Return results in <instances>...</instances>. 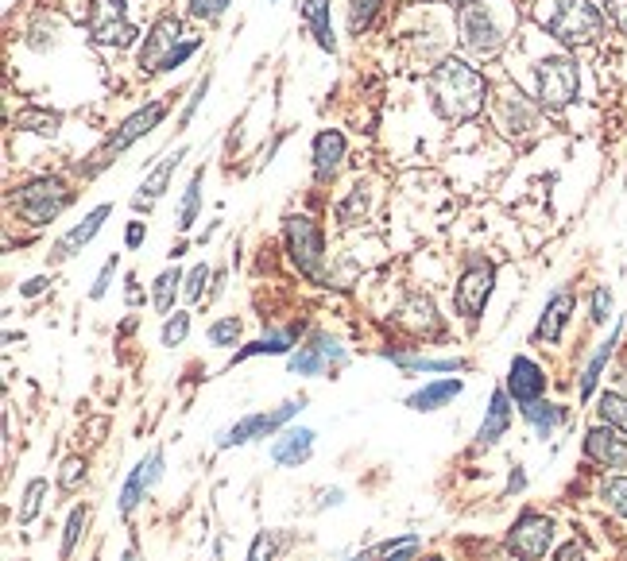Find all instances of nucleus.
<instances>
[{"mask_svg":"<svg viewBox=\"0 0 627 561\" xmlns=\"http://www.w3.org/2000/svg\"><path fill=\"white\" fill-rule=\"evenodd\" d=\"M430 97H434V109L446 120H473L484 109V97L488 86L469 62L461 59H442L430 70Z\"/></svg>","mask_w":627,"mask_h":561,"instance_id":"1","label":"nucleus"},{"mask_svg":"<svg viewBox=\"0 0 627 561\" xmlns=\"http://www.w3.org/2000/svg\"><path fill=\"white\" fill-rule=\"evenodd\" d=\"M519 24V12L511 8L508 0H480V4H469L461 8V43L469 55L477 59H496L504 47H508L511 31Z\"/></svg>","mask_w":627,"mask_h":561,"instance_id":"2","label":"nucleus"},{"mask_svg":"<svg viewBox=\"0 0 627 561\" xmlns=\"http://www.w3.org/2000/svg\"><path fill=\"white\" fill-rule=\"evenodd\" d=\"M538 24L566 47H589L604 31V16L589 0H538Z\"/></svg>","mask_w":627,"mask_h":561,"instance_id":"3","label":"nucleus"},{"mask_svg":"<svg viewBox=\"0 0 627 561\" xmlns=\"http://www.w3.org/2000/svg\"><path fill=\"white\" fill-rule=\"evenodd\" d=\"M538 82V101L542 109H566L569 101L577 97V86H581V74H577V62L566 59V55H554V59H542L535 70Z\"/></svg>","mask_w":627,"mask_h":561,"instance_id":"4","label":"nucleus"},{"mask_svg":"<svg viewBox=\"0 0 627 561\" xmlns=\"http://www.w3.org/2000/svg\"><path fill=\"white\" fill-rule=\"evenodd\" d=\"M66 206H70V190L59 178H31L20 190V217L28 225H51Z\"/></svg>","mask_w":627,"mask_h":561,"instance_id":"5","label":"nucleus"},{"mask_svg":"<svg viewBox=\"0 0 627 561\" xmlns=\"http://www.w3.org/2000/svg\"><path fill=\"white\" fill-rule=\"evenodd\" d=\"M287 248H291V260H295V267H299L302 275L322 279V260H326V252H322V229L306 213H291L287 217Z\"/></svg>","mask_w":627,"mask_h":561,"instance_id":"6","label":"nucleus"},{"mask_svg":"<svg viewBox=\"0 0 627 561\" xmlns=\"http://www.w3.org/2000/svg\"><path fill=\"white\" fill-rule=\"evenodd\" d=\"M492 120H496V128H500L508 140H527V136H535V128H538V109L519 89H504V93L492 101Z\"/></svg>","mask_w":627,"mask_h":561,"instance_id":"7","label":"nucleus"},{"mask_svg":"<svg viewBox=\"0 0 627 561\" xmlns=\"http://www.w3.org/2000/svg\"><path fill=\"white\" fill-rule=\"evenodd\" d=\"M299 411H302V399L299 403H283V407H275V411L248 414V418H240L237 426H229V430L217 438V449H233V445H248V442H256V438H268L283 422H291Z\"/></svg>","mask_w":627,"mask_h":561,"instance_id":"8","label":"nucleus"},{"mask_svg":"<svg viewBox=\"0 0 627 561\" xmlns=\"http://www.w3.org/2000/svg\"><path fill=\"white\" fill-rule=\"evenodd\" d=\"M550 542H554V519H550V515H535V511L519 515V523H515L508 534V550L519 561L546 558Z\"/></svg>","mask_w":627,"mask_h":561,"instance_id":"9","label":"nucleus"},{"mask_svg":"<svg viewBox=\"0 0 627 561\" xmlns=\"http://www.w3.org/2000/svg\"><path fill=\"white\" fill-rule=\"evenodd\" d=\"M86 28L105 47H128L136 39V28L128 24V12H124V0H93Z\"/></svg>","mask_w":627,"mask_h":561,"instance_id":"10","label":"nucleus"},{"mask_svg":"<svg viewBox=\"0 0 627 561\" xmlns=\"http://www.w3.org/2000/svg\"><path fill=\"white\" fill-rule=\"evenodd\" d=\"M492 283H496V267L492 264H473L465 275H461V283H457V314L461 318H480L484 314V306H488V298H492Z\"/></svg>","mask_w":627,"mask_h":561,"instance_id":"11","label":"nucleus"},{"mask_svg":"<svg viewBox=\"0 0 627 561\" xmlns=\"http://www.w3.org/2000/svg\"><path fill=\"white\" fill-rule=\"evenodd\" d=\"M163 113H167V105L163 101H151V105H144L140 113H132V117L120 124L117 132L109 136V144H105V155H120V151H128L136 140H144L151 128L163 120Z\"/></svg>","mask_w":627,"mask_h":561,"instance_id":"12","label":"nucleus"},{"mask_svg":"<svg viewBox=\"0 0 627 561\" xmlns=\"http://www.w3.org/2000/svg\"><path fill=\"white\" fill-rule=\"evenodd\" d=\"M585 457L604 469H624L627 465V438L616 434V426H593L585 434Z\"/></svg>","mask_w":627,"mask_h":561,"instance_id":"13","label":"nucleus"},{"mask_svg":"<svg viewBox=\"0 0 627 561\" xmlns=\"http://www.w3.org/2000/svg\"><path fill=\"white\" fill-rule=\"evenodd\" d=\"M295 376H322L329 364H345V349L329 337H318L314 345H302L299 353L287 360Z\"/></svg>","mask_w":627,"mask_h":561,"instance_id":"14","label":"nucleus"},{"mask_svg":"<svg viewBox=\"0 0 627 561\" xmlns=\"http://www.w3.org/2000/svg\"><path fill=\"white\" fill-rule=\"evenodd\" d=\"M159 476H163V449H155L148 461H140V465L132 469L124 492H120V515H132L136 503L144 500V492H151V488L159 484Z\"/></svg>","mask_w":627,"mask_h":561,"instance_id":"15","label":"nucleus"},{"mask_svg":"<svg viewBox=\"0 0 627 561\" xmlns=\"http://www.w3.org/2000/svg\"><path fill=\"white\" fill-rule=\"evenodd\" d=\"M179 35H182L179 16H163V20H155L148 43H144V51H140V66H144V70H159V66L167 62V55L175 51Z\"/></svg>","mask_w":627,"mask_h":561,"instance_id":"16","label":"nucleus"},{"mask_svg":"<svg viewBox=\"0 0 627 561\" xmlns=\"http://www.w3.org/2000/svg\"><path fill=\"white\" fill-rule=\"evenodd\" d=\"M542 387H546V376H542V368H538L535 360H527V356H515L508 368V395L519 403V407H527V403H535L538 395H542Z\"/></svg>","mask_w":627,"mask_h":561,"instance_id":"17","label":"nucleus"},{"mask_svg":"<svg viewBox=\"0 0 627 561\" xmlns=\"http://www.w3.org/2000/svg\"><path fill=\"white\" fill-rule=\"evenodd\" d=\"M310 453H314V430H306V426H291V430H283L275 445H271V457L279 461V465H287V469H299L310 461Z\"/></svg>","mask_w":627,"mask_h":561,"instance_id":"18","label":"nucleus"},{"mask_svg":"<svg viewBox=\"0 0 627 561\" xmlns=\"http://www.w3.org/2000/svg\"><path fill=\"white\" fill-rule=\"evenodd\" d=\"M109 213H113V206H97V209H93L82 225H74V229H70V233H66V237L55 244V256H51V260H55V264H62V260L78 256V252H82V248H86V244H90V240L101 233V225H105V217H109Z\"/></svg>","mask_w":627,"mask_h":561,"instance_id":"19","label":"nucleus"},{"mask_svg":"<svg viewBox=\"0 0 627 561\" xmlns=\"http://www.w3.org/2000/svg\"><path fill=\"white\" fill-rule=\"evenodd\" d=\"M508 387L504 391H492V403H488V414H484V422H480L477 430V445H496L504 434H508L511 426V403H508Z\"/></svg>","mask_w":627,"mask_h":561,"instance_id":"20","label":"nucleus"},{"mask_svg":"<svg viewBox=\"0 0 627 561\" xmlns=\"http://www.w3.org/2000/svg\"><path fill=\"white\" fill-rule=\"evenodd\" d=\"M341 159H345V136L341 132H318V140H314V175L322 178H333L337 175V167H341Z\"/></svg>","mask_w":627,"mask_h":561,"instance_id":"21","label":"nucleus"},{"mask_svg":"<svg viewBox=\"0 0 627 561\" xmlns=\"http://www.w3.org/2000/svg\"><path fill=\"white\" fill-rule=\"evenodd\" d=\"M569 310H573V295H569V291H558V295L546 302V310H542V322H538V329H535L538 341L558 345V337H562V329H566V322H569Z\"/></svg>","mask_w":627,"mask_h":561,"instance_id":"22","label":"nucleus"},{"mask_svg":"<svg viewBox=\"0 0 627 561\" xmlns=\"http://www.w3.org/2000/svg\"><path fill=\"white\" fill-rule=\"evenodd\" d=\"M182 159H186V148H179L175 155H167V159H163V163H159V167L144 178V186H140L144 194H136V202H132V206L148 209L155 198H163V190H167V182H171V175H175V167H179Z\"/></svg>","mask_w":627,"mask_h":561,"instance_id":"23","label":"nucleus"},{"mask_svg":"<svg viewBox=\"0 0 627 561\" xmlns=\"http://www.w3.org/2000/svg\"><path fill=\"white\" fill-rule=\"evenodd\" d=\"M302 20H306L310 35L318 39V47L333 55L337 39H333V24H329V0H302Z\"/></svg>","mask_w":627,"mask_h":561,"instance_id":"24","label":"nucleus"},{"mask_svg":"<svg viewBox=\"0 0 627 561\" xmlns=\"http://www.w3.org/2000/svg\"><path fill=\"white\" fill-rule=\"evenodd\" d=\"M399 322L407 325V329H415V333H438V314H434V302L426 295H411L403 302V310H399Z\"/></svg>","mask_w":627,"mask_h":561,"instance_id":"25","label":"nucleus"},{"mask_svg":"<svg viewBox=\"0 0 627 561\" xmlns=\"http://www.w3.org/2000/svg\"><path fill=\"white\" fill-rule=\"evenodd\" d=\"M461 380H438V384H426L422 391H415L411 399H407V407L411 411H438L442 403H449V399H457L461 395Z\"/></svg>","mask_w":627,"mask_h":561,"instance_id":"26","label":"nucleus"},{"mask_svg":"<svg viewBox=\"0 0 627 561\" xmlns=\"http://www.w3.org/2000/svg\"><path fill=\"white\" fill-rule=\"evenodd\" d=\"M523 418L535 426L538 438H550V434H554V426L566 418V411H562V407H554V403H542V399H535V403H527V407H523Z\"/></svg>","mask_w":627,"mask_h":561,"instance_id":"27","label":"nucleus"},{"mask_svg":"<svg viewBox=\"0 0 627 561\" xmlns=\"http://www.w3.org/2000/svg\"><path fill=\"white\" fill-rule=\"evenodd\" d=\"M616 337H620V325H616V333L600 345L597 353H593V360H589V368H585V376H581V399H589L593 391H597V380L600 372H604V364H608V356H612V349H616Z\"/></svg>","mask_w":627,"mask_h":561,"instance_id":"28","label":"nucleus"},{"mask_svg":"<svg viewBox=\"0 0 627 561\" xmlns=\"http://www.w3.org/2000/svg\"><path fill=\"white\" fill-rule=\"evenodd\" d=\"M179 283H182V271L179 267H171V271H163L159 279H155V310L159 314H171L175 310V295H179Z\"/></svg>","mask_w":627,"mask_h":561,"instance_id":"29","label":"nucleus"},{"mask_svg":"<svg viewBox=\"0 0 627 561\" xmlns=\"http://www.w3.org/2000/svg\"><path fill=\"white\" fill-rule=\"evenodd\" d=\"M291 341H295V333H268V337H260V341H252V345L237 349L233 364L248 360V356H260V353H287V349H291Z\"/></svg>","mask_w":627,"mask_h":561,"instance_id":"30","label":"nucleus"},{"mask_svg":"<svg viewBox=\"0 0 627 561\" xmlns=\"http://www.w3.org/2000/svg\"><path fill=\"white\" fill-rule=\"evenodd\" d=\"M59 124H62L59 113H47V109H24V113H16V128H28V132H39V136H55Z\"/></svg>","mask_w":627,"mask_h":561,"instance_id":"31","label":"nucleus"},{"mask_svg":"<svg viewBox=\"0 0 627 561\" xmlns=\"http://www.w3.org/2000/svg\"><path fill=\"white\" fill-rule=\"evenodd\" d=\"M43 496H47V480H39V476H35L28 488H24V503H20V511H16L20 527L35 523V515H39V507H43Z\"/></svg>","mask_w":627,"mask_h":561,"instance_id":"32","label":"nucleus"},{"mask_svg":"<svg viewBox=\"0 0 627 561\" xmlns=\"http://www.w3.org/2000/svg\"><path fill=\"white\" fill-rule=\"evenodd\" d=\"M202 175H206V171H198V175L190 178V186H186V198H182V209H179V229H190L194 217H198V206H202Z\"/></svg>","mask_w":627,"mask_h":561,"instance_id":"33","label":"nucleus"},{"mask_svg":"<svg viewBox=\"0 0 627 561\" xmlns=\"http://www.w3.org/2000/svg\"><path fill=\"white\" fill-rule=\"evenodd\" d=\"M600 414H604L608 426H616V430H624L627 434V399L624 395H616V391L600 395Z\"/></svg>","mask_w":627,"mask_h":561,"instance_id":"34","label":"nucleus"},{"mask_svg":"<svg viewBox=\"0 0 627 561\" xmlns=\"http://www.w3.org/2000/svg\"><path fill=\"white\" fill-rule=\"evenodd\" d=\"M86 519H90V511H86V507H74V511H70V519H66V534H62V550H59L62 561L74 554V542H78V534L86 531Z\"/></svg>","mask_w":627,"mask_h":561,"instance_id":"35","label":"nucleus"},{"mask_svg":"<svg viewBox=\"0 0 627 561\" xmlns=\"http://www.w3.org/2000/svg\"><path fill=\"white\" fill-rule=\"evenodd\" d=\"M237 341H240L237 318H217V322L209 325V345H217V349H233Z\"/></svg>","mask_w":627,"mask_h":561,"instance_id":"36","label":"nucleus"},{"mask_svg":"<svg viewBox=\"0 0 627 561\" xmlns=\"http://www.w3.org/2000/svg\"><path fill=\"white\" fill-rule=\"evenodd\" d=\"M600 496H604V503H608L616 515L627 519V476H608L604 488H600Z\"/></svg>","mask_w":627,"mask_h":561,"instance_id":"37","label":"nucleus"},{"mask_svg":"<svg viewBox=\"0 0 627 561\" xmlns=\"http://www.w3.org/2000/svg\"><path fill=\"white\" fill-rule=\"evenodd\" d=\"M376 12H380V0H353L349 4V31L353 35L368 31V24L376 20Z\"/></svg>","mask_w":627,"mask_h":561,"instance_id":"38","label":"nucleus"},{"mask_svg":"<svg viewBox=\"0 0 627 561\" xmlns=\"http://www.w3.org/2000/svg\"><path fill=\"white\" fill-rule=\"evenodd\" d=\"M399 368H411V372H461L465 360H415V356H395Z\"/></svg>","mask_w":627,"mask_h":561,"instance_id":"39","label":"nucleus"},{"mask_svg":"<svg viewBox=\"0 0 627 561\" xmlns=\"http://www.w3.org/2000/svg\"><path fill=\"white\" fill-rule=\"evenodd\" d=\"M86 484V461L82 457H70L62 461V473H59V488L62 492H78Z\"/></svg>","mask_w":627,"mask_h":561,"instance_id":"40","label":"nucleus"},{"mask_svg":"<svg viewBox=\"0 0 627 561\" xmlns=\"http://www.w3.org/2000/svg\"><path fill=\"white\" fill-rule=\"evenodd\" d=\"M186 333H190V314L175 310V318H167V322H163V345H167V349H175V345L186 341Z\"/></svg>","mask_w":627,"mask_h":561,"instance_id":"41","label":"nucleus"},{"mask_svg":"<svg viewBox=\"0 0 627 561\" xmlns=\"http://www.w3.org/2000/svg\"><path fill=\"white\" fill-rule=\"evenodd\" d=\"M233 0H190V16L194 20H217Z\"/></svg>","mask_w":627,"mask_h":561,"instance_id":"42","label":"nucleus"},{"mask_svg":"<svg viewBox=\"0 0 627 561\" xmlns=\"http://www.w3.org/2000/svg\"><path fill=\"white\" fill-rule=\"evenodd\" d=\"M275 558V538L271 534H256L252 538V550H248V561H271Z\"/></svg>","mask_w":627,"mask_h":561,"instance_id":"43","label":"nucleus"},{"mask_svg":"<svg viewBox=\"0 0 627 561\" xmlns=\"http://www.w3.org/2000/svg\"><path fill=\"white\" fill-rule=\"evenodd\" d=\"M117 267H120L117 256H109V260H105V267H101V275H97V283H93V291H90L93 298H105L109 283H113V275H117Z\"/></svg>","mask_w":627,"mask_h":561,"instance_id":"44","label":"nucleus"},{"mask_svg":"<svg viewBox=\"0 0 627 561\" xmlns=\"http://www.w3.org/2000/svg\"><path fill=\"white\" fill-rule=\"evenodd\" d=\"M357 213H364V194H360V186L353 190V198H349V202H341V206H337V217H341L345 225H353V221H357Z\"/></svg>","mask_w":627,"mask_h":561,"instance_id":"45","label":"nucleus"},{"mask_svg":"<svg viewBox=\"0 0 627 561\" xmlns=\"http://www.w3.org/2000/svg\"><path fill=\"white\" fill-rule=\"evenodd\" d=\"M198 47H202L198 39H190V43H179V47H175V51L167 55V62H163L159 70H175V66H182V62H186L190 55H194V51H198Z\"/></svg>","mask_w":627,"mask_h":561,"instance_id":"46","label":"nucleus"},{"mask_svg":"<svg viewBox=\"0 0 627 561\" xmlns=\"http://www.w3.org/2000/svg\"><path fill=\"white\" fill-rule=\"evenodd\" d=\"M206 279H209V267L198 264L190 275H186V295L190 298H202V291H206Z\"/></svg>","mask_w":627,"mask_h":561,"instance_id":"47","label":"nucleus"},{"mask_svg":"<svg viewBox=\"0 0 627 561\" xmlns=\"http://www.w3.org/2000/svg\"><path fill=\"white\" fill-rule=\"evenodd\" d=\"M608 310H612V295H608V287H597L593 291V322H608Z\"/></svg>","mask_w":627,"mask_h":561,"instance_id":"48","label":"nucleus"},{"mask_svg":"<svg viewBox=\"0 0 627 561\" xmlns=\"http://www.w3.org/2000/svg\"><path fill=\"white\" fill-rule=\"evenodd\" d=\"M604 12H608V20L627 35V0H604Z\"/></svg>","mask_w":627,"mask_h":561,"instance_id":"49","label":"nucleus"},{"mask_svg":"<svg viewBox=\"0 0 627 561\" xmlns=\"http://www.w3.org/2000/svg\"><path fill=\"white\" fill-rule=\"evenodd\" d=\"M209 93V74L194 86V97H190V105H186V113H182V124H190L194 120V113H198V105H202V97Z\"/></svg>","mask_w":627,"mask_h":561,"instance_id":"50","label":"nucleus"},{"mask_svg":"<svg viewBox=\"0 0 627 561\" xmlns=\"http://www.w3.org/2000/svg\"><path fill=\"white\" fill-rule=\"evenodd\" d=\"M554 561H585V546H581V542H566V546L554 554Z\"/></svg>","mask_w":627,"mask_h":561,"instance_id":"51","label":"nucleus"},{"mask_svg":"<svg viewBox=\"0 0 627 561\" xmlns=\"http://www.w3.org/2000/svg\"><path fill=\"white\" fill-rule=\"evenodd\" d=\"M144 233H148V229H144V221H132V225H128V233H124V244H128V248H140V244H144Z\"/></svg>","mask_w":627,"mask_h":561,"instance_id":"52","label":"nucleus"},{"mask_svg":"<svg viewBox=\"0 0 627 561\" xmlns=\"http://www.w3.org/2000/svg\"><path fill=\"white\" fill-rule=\"evenodd\" d=\"M43 291H47V279H43V275H39V279H28V283L20 287V295L24 298H35V295H43Z\"/></svg>","mask_w":627,"mask_h":561,"instance_id":"53","label":"nucleus"},{"mask_svg":"<svg viewBox=\"0 0 627 561\" xmlns=\"http://www.w3.org/2000/svg\"><path fill=\"white\" fill-rule=\"evenodd\" d=\"M128 302H140V287H136V279H128Z\"/></svg>","mask_w":627,"mask_h":561,"instance_id":"54","label":"nucleus"},{"mask_svg":"<svg viewBox=\"0 0 627 561\" xmlns=\"http://www.w3.org/2000/svg\"><path fill=\"white\" fill-rule=\"evenodd\" d=\"M120 561H140V558H136V550H128V554H124Z\"/></svg>","mask_w":627,"mask_h":561,"instance_id":"55","label":"nucleus"},{"mask_svg":"<svg viewBox=\"0 0 627 561\" xmlns=\"http://www.w3.org/2000/svg\"><path fill=\"white\" fill-rule=\"evenodd\" d=\"M453 4H461V8H469V4H480V0H453Z\"/></svg>","mask_w":627,"mask_h":561,"instance_id":"56","label":"nucleus"},{"mask_svg":"<svg viewBox=\"0 0 627 561\" xmlns=\"http://www.w3.org/2000/svg\"><path fill=\"white\" fill-rule=\"evenodd\" d=\"M357 561H368V554H360V558Z\"/></svg>","mask_w":627,"mask_h":561,"instance_id":"57","label":"nucleus"},{"mask_svg":"<svg viewBox=\"0 0 627 561\" xmlns=\"http://www.w3.org/2000/svg\"><path fill=\"white\" fill-rule=\"evenodd\" d=\"M426 561H442V558H426Z\"/></svg>","mask_w":627,"mask_h":561,"instance_id":"58","label":"nucleus"}]
</instances>
